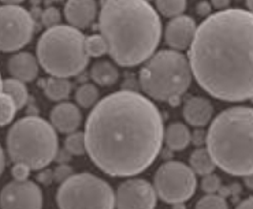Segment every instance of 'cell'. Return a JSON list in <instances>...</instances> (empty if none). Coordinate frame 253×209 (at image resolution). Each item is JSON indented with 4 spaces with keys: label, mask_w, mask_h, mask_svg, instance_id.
I'll return each instance as SVG.
<instances>
[{
    "label": "cell",
    "mask_w": 253,
    "mask_h": 209,
    "mask_svg": "<svg viewBox=\"0 0 253 209\" xmlns=\"http://www.w3.org/2000/svg\"><path fill=\"white\" fill-rule=\"evenodd\" d=\"M163 116L151 100L119 90L97 101L85 123V148L97 168L112 178L141 174L163 146Z\"/></svg>",
    "instance_id": "1"
},
{
    "label": "cell",
    "mask_w": 253,
    "mask_h": 209,
    "mask_svg": "<svg viewBox=\"0 0 253 209\" xmlns=\"http://www.w3.org/2000/svg\"><path fill=\"white\" fill-rule=\"evenodd\" d=\"M189 63L199 86L227 103L253 100V12L226 8L196 28Z\"/></svg>",
    "instance_id": "2"
},
{
    "label": "cell",
    "mask_w": 253,
    "mask_h": 209,
    "mask_svg": "<svg viewBox=\"0 0 253 209\" xmlns=\"http://www.w3.org/2000/svg\"><path fill=\"white\" fill-rule=\"evenodd\" d=\"M99 29L108 55L122 67L144 63L162 39L159 14L147 0H103Z\"/></svg>",
    "instance_id": "3"
},
{
    "label": "cell",
    "mask_w": 253,
    "mask_h": 209,
    "mask_svg": "<svg viewBox=\"0 0 253 209\" xmlns=\"http://www.w3.org/2000/svg\"><path fill=\"white\" fill-rule=\"evenodd\" d=\"M207 151L216 167L233 176L253 174V108L222 111L206 134Z\"/></svg>",
    "instance_id": "4"
},
{
    "label": "cell",
    "mask_w": 253,
    "mask_h": 209,
    "mask_svg": "<svg viewBox=\"0 0 253 209\" xmlns=\"http://www.w3.org/2000/svg\"><path fill=\"white\" fill-rule=\"evenodd\" d=\"M188 56L175 49H162L144 62L140 70V85L148 97L178 104L192 84Z\"/></svg>",
    "instance_id": "5"
},
{
    "label": "cell",
    "mask_w": 253,
    "mask_h": 209,
    "mask_svg": "<svg viewBox=\"0 0 253 209\" xmlns=\"http://www.w3.org/2000/svg\"><path fill=\"white\" fill-rule=\"evenodd\" d=\"M85 37L71 25H56L40 36L36 46L37 60L52 77L70 78L83 73L89 64Z\"/></svg>",
    "instance_id": "6"
},
{
    "label": "cell",
    "mask_w": 253,
    "mask_h": 209,
    "mask_svg": "<svg viewBox=\"0 0 253 209\" xmlns=\"http://www.w3.org/2000/svg\"><path fill=\"white\" fill-rule=\"evenodd\" d=\"M58 134L51 122L40 116H25L7 134V152L14 163H24L32 171H42L56 159Z\"/></svg>",
    "instance_id": "7"
},
{
    "label": "cell",
    "mask_w": 253,
    "mask_h": 209,
    "mask_svg": "<svg viewBox=\"0 0 253 209\" xmlns=\"http://www.w3.org/2000/svg\"><path fill=\"white\" fill-rule=\"evenodd\" d=\"M59 208H115V193L106 180L84 172L62 182L56 193Z\"/></svg>",
    "instance_id": "8"
},
{
    "label": "cell",
    "mask_w": 253,
    "mask_h": 209,
    "mask_svg": "<svg viewBox=\"0 0 253 209\" xmlns=\"http://www.w3.org/2000/svg\"><path fill=\"white\" fill-rule=\"evenodd\" d=\"M197 187L196 174L181 162H166L160 166L155 178L153 189L156 196L166 204H185L193 197Z\"/></svg>",
    "instance_id": "9"
},
{
    "label": "cell",
    "mask_w": 253,
    "mask_h": 209,
    "mask_svg": "<svg viewBox=\"0 0 253 209\" xmlns=\"http://www.w3.org/2000/svg\"><path fill=\"white\" fill-rule=\"evenodd\" d=\"M35 33V21L18 4L0 6V52H17L28 45Z\"/></svg>",
    "instance_id": "10"
},
{
    "label": "cell",
    "mask_w": 253,
    "mask_h": 209,
    "mask_svg": "<svg viewBox=\"0 0 253 209\" xmlns=\"http://www.w3.org/2000/svg\"><path fill=\"white\" fill-rule=\"evenodd\" d=\"M158 196L153 186L145 179L133 178L121 183L115 193V207L121 209H152Z\"/></svg>",
    "instance_id": "11"
},
{
    "label": "cell",
    "mask_w": 253,
    "mask_h": 209,
    "mask_svg": "<svg viewBox=\"0 0 253 209\" xmlns=\"http://www.w3.org/2000/svg\"><path fill=\"white\" fill-rule=\"evenodd\" d=\"M44 198L40 187L35 182L15 180L10 182L0 192V208H42Z\"/></svg>",
    "instance_id": "12"
},
{
    "label": "cell",
    "mask_w": 253,
    "mask_h": 209,
    "mask_svg": "<svg viewBox=\"0 0 253 209\" xmlns=\"http://www.w3.org/2000/svg\"><path fill=\"white\" fill-rule=\"evenodd\" d=\"M196 22L193 18L188 15H178L171 18V21L167 23L165 30V41L171 49L175 51H185L189 49V46L193 41L194 33H196Z\"/></svg>",
    "instance_id": "13"
},
{
    "label": "cell",
    "mask_w": 253,
    "mask_h": 209,
    "mask_svg": "<svg viewBox=\"0 0 253 209\" xmlns=\"http://www.w3.org/2000/svg\"><path fill=\"white\" fill-rule=\"evenodd\" d=\"M96 0H67L65 4V18L69 25L77 29H88L97 17Z\"/></svg>",
    "instance_id": "14"
},
{
    "label": "cell",
    "mask_w": 253,
    "mask_h": 209,
    "mask_svg": "<svg viewBox=\"0 0 253 209\" xmlns=\"http://www.w3.org/2000/svg\"><path fill=\"white\" fill-rule=\"evenodd\" d=\"M51 125L56 131L62 134H70L73 131H77L83 116H81V111L73 103H67V101H60L59 104L55 105L53 110L51 111Z\"/></svg>",
    "instance_id": "15"
},
{
    "label": "cell",
    "mask_w": 253,
    "mask_h": 209,
    "mask_svg": "<svg viewBox=\"0 0 253 209\" xmlns=\"http://www.w3.org/2000/svg\"><path fill=\"white\" fill-rule=\"evenodd\" d=\"M185 121L193 127H204L211 122L213 116V105L204 97H190L183 104L182 110Z\"/></svg>",
    "instance_id": "16"
},
{
    "label": "cell",
    "mask_w": 253,
    "mask_h": 209,
    "mask_svg": "<svg viewBox=\"0 0 253 209\" xmlns=\"http://www.w3.org/2000/svg\"><path fill=\"white\" fill-rule=\"evenodd\" d=\"M8 73L24 82L35 81L39 74V60L29 52H18L8 60Z\"/></svg>",
    "instance_id": "17"
},
{
    "label": "cell",
    "mask_w": 253,
    "mask_h": 209,
    "mask_svg": "<svg viewBox=\"0 0 253 209\" xmlns=\"http://www.w3.org/2000/svg\"><path fill=\"white\" fill-rule=\"evenodd\" d=\"M192 141V134L186 125L175 122L169 125L163 131V142L171 151H183Z\"/></svg>",
    "instance_id": "18"
},
{
    "label": "cell",
    "mask_w": 253,
    "mask_h": 209,
    "mask_svg": "<svg viewBox=\"0 0 253 209\" xmlns=\"http://www.w3.org/2000/svg\"><path fill=\"white\" fill-rule=\"evenodd\" d=\"M90 78L93 80L96 85L100 86H111L118 81L119 73L118 69L107 60H101L92 66L90 69Z\"/></svg>",
    "instance_id": "19"
},
{
    "label": "cell",
    "mask_w": 253,
    "mask_h": 209,
    "mask_svg": "<svg viewBox=\"0 0 253 209\" xmlns=\"http://www.w3.org/2000/svg\"><path fill=\"white\" fill-rule=\"evenodd\" d=\"M44 92L51 101H55V103L66 101L71 93V82L69 81V78L51 76L45 81Z\"/></svg>",
    "instance_id": "20"
},
{
    "label": "cell",
    "mask_w": 253,
    "mask_h": 209,
    "mask_svg": "<svg viewBox=\"0 0 253 209\" xmlns=\"http://www.w3.org/2000/svg\"><path fill=\"white\" fill-rule=\"evenodd\" d=\"M189 164H190V168L194 171V174L200 175V176L211 174L216 168V164L210 155V152L207 151V148L196 149L189 157Z\"/></svg>",
    "instance_id": "21"
},
{
    "label": "cell",
    "mask_w": 253,
    "mask_h": 209,
    "mask_svg": "<svg viewBox=\"0 0 253 209\" xmlns=\"http://www.w3.org/2000/svg\"><path fill=\"white\" fill-rule=\"evenodd\" d=\"M1 92L7 93L17 105L18 110L24 108L25 104L28 103V99H29V93H28V89L25 86V82L21 81V80H17V78H7L1 84Z\"/></svg>",
    "instance_id": "22"
},
{
    "label": "cell",
    "mask_w": 253,
    "mask_h": 209,
    "mask_svg": "<svg viewBox=\"0 0 253 209\" xmlns=\"http://www.w3.org/2000/svg\"><path fill=\"white\" fill-rule=\"evenodd\" d=\"M100 97L99 89L93 84H84L76 90L77 104L83 108H92Z\"/></svg>",
    "instance_id": "23"
},
{
    "label": "cell",
    "mask_w": 253,
    "mask_h": 209,
    "mask_svg": "<svg viewBox=\"0 0 253 209\" xmlns=\"http://www.w3.org/2000/svg\"><path fill=\"white\" fill-rule=\"evenodd\" d=\"M155 1H156L158 11L163 17L170 18V19L182 15L188 6V0H155Z\"/></svg>",
    "instance_id": "24"
},
{
    "label": "cell",
    "mask_w": 253,
    "mask_h": 209,
    "mask_svg": "<svg viewBox=\"0 0 253 209\" xmlns=\"http://www.w3.org/2000/svg\"><path fill=\"white\" fill-rule=\"evenodd\" d=\"M85 52L89 58H101L103 55L108 53V46L101 35H92L85 37Z\"/></svg>",
    "instance_id": "25"
},
{
    "label": "cell",
    "mask_w": 253,
    "mask_h": 209,
    "mask_svg": "<svg viewBox=\"0 0 253 209\" xmlns=\"http://www.w3.org/2000/svg\"><path fill=\"white\" fill-rule=\"evenodd\" d=\"M17 105L7 93L0 90V126H7L11 123L17 114Z\"/></svg>",
    "instance_id": "26"
},
{
    "label": "cell",
    "mask_w": 253,
    "mask_h": 209,
    "mask_svg": "<svg viewBox=\"0 0 253 209\" xmlns=\"http://www.w3.org/2000/svg\"><path fill=\"white\" fill-rule=\"evenodd\" d=\"M65 149L71 156H83L86 153L85 148V135L80 131H73L65 139Z\"/></svg>",
    "instance_id": "27"
},
{
    "label": "cell",
    "mask_w": 253,
    "mask_h": 209,
    "mask_svg": "<svg viewBox=\"0 0 253 209\" xmlns=\"http://www.w3.org/2000/svg\"><path fill=\"white\" fill-rule=\"evenodd\" d=\"M197 209H226L229 208V204L226 201V198L219 196L216 193H207V196L201 197L197 204Z\"/></svg>",
    "instance_id": "28"
},
{
    "label": "cell",
    "mask_w": 253,
    "mask_h": 209,
    "mask_svg": "<svg viewBox=\"0 0 253 209\" xmlns=\"http://www.w3.org/2000/svg\"><path fill=\"white\" fill-rule=\"evenodd\" d=\"M220 178L213 172L203 176L201 180V190L206 193H216L220 190Z\"/></svg>",
    "instance_id": "29"
},
{
    "label": "cell",
    "mask_w": 253,
    "mask_h": 209,
    "mask_svg": "<svg viewBox=\"0 0 253 209\" xmlns=\"http://www.w3.org/2000/svg\"><path fill=\"white\" fill-rule=\"evenodd\" d=\"M42 19L45 28H52V26L59 25L60 19H62V14L56 7H48L47 10L42 12Z\"/></svg>",
    "instance_id": "30"
},
{
    "label": "cell",
    "mask_w": 253,
    "mask_h": 209,
    "mask_svg": "<svg viewBox=\"0 0 253 209\" xmlns=\"http://www.w3.org/2000/svg\"><path fill=\"white\" fill-rule=\"evenodd\" d=\"M30 171L32 169L26 164H24V163H15L11 169L12 178L15 180H26L29 178Z\"/></svg>",
    "instance_id": "31"
},
{
    "label": "cell",
    "mask_w": 253,
    "mask_h": 209,
    "mask_svg": "<svg viewBox=\"0 0 253 209\" xmlns=\"http://www.w3.org/2000/svg\"><path fill=\"white\" fill-rule=\"evenodd\" d=\"M52 175L56 182L62 183V182H65L67 178H70L71 175H73V169L67 164H60V166H58V168L55 169V172Z\"/></svg>",
    "instance_id": "32"
},
{
    "label": "cell",
    "mask_w": 253,
    "mask_h": 209,
    "mask_svg": "<svg viewBox=\"0 0 253 209\" xmlns=\"http://www.w3.org/2000/svg\"><path fill=\"white\" fill-rule=\"evenodd\" d=\"M212 11V6L206 1V0H203V1H199L197 3V6H196V12H197V15H200V17H208Z\"/></svg>",
    "instance_id": "33"
},
{
    "label": "cell",
    "mask_w": 253,
    "mask_h": 209,
    "mask_svg": "<svg viewBox=\"0 0 253 209\" xmlns=\"http://www.w3.org/2000/svg\"><path fill=\"white\" fill-rule=\"evenodd\" d=\"M231 0H211V6L216 10H226L229 8Z\"/></svg>",
    "instance_id": "34"
},
{
    "label": "cell",
    "mask_w": 253,
    "mask_h": 209,
    "mask_svg": "<svg viewBox=\"0 0 253 209\" xmlns=\"http://www.w3.org/2000/svg\"><path fill=\"white\" fill-rule=\"evenodd\" d=\"M192 139H193L194 145H201V144L206 142V134L203 133V131H200V130H197V131L192 135Z\"/></svg>",
    "instance_id": "35"
},
{
    "label": "cell",
    "mask_w": 253,
    "mask_h": 209,
    "mask_svg": "<svg viewBox=\"0 0 253 209\" xmlns=\"http://www.w3.org/2000/svg\"><path fill=\"white\" fill-rule=\"evenodd\" d=\"M237 208L240 209H253V197H248L245 198L244 201L238 204V207Z\"/></svg>",
    "instance_id": "36"
},
{
    "label": "cell",
    "mask_w": 253,
    "mask_h": 209,
    "mask_svg": "<svg viewBox=\"0 0 253 209\" xmlns=\"http://www.w3.org/2000/svg\"><path fill=\"white\" fill-rule=\"evenodd\" d=\"M4 167H6V156H4V151H3V148L0 146V175L3 174Z\"/></svg>",
    "instance_id": "37"
},
{
    "label": "cell",
    "mask_w": 253,
    "mask_h": 209,
    "mask_svg": "<svg viewBox=\"0 0 253 209\" xmlns=\"http://www.w3.org/2000/svg\"><path fill=\"white\" fill-rule=\"evenodd\" d=\"M39 179L47 183V182H49V180L52 179V172H51V171H45V172H42V175H39Z\"/></svg>",
    "instance_id": "38"
},
{
    "label": "cell",
    "mask_w": 253,
    "mask_h": 209,
    "mask_svg": "<svg viewBox=\"0 0 253 209\" xmlns=\"http://www.w3.org/2000/svg\"><path fill=\"white\" fill-rule=\"evenodd\" d=\"M244 182H245V185L249 190H253V174L244 176Z\"/></svg>",
    "instance_id": "39"
},
{
    "label": "cell",
    "mask_w": 253,
    "mask_h": 209,
    "mask_svg": "<svg viewBox=\"0 0 253 209\" xmlns=\"http://www.w3.org/2000/svg\"><path fill=\"white\" fill-rule=\"evenodd\" d=\"M1 3H4V4H19V3H22L25 0H0Z\"/></svg>",
    "instance_id": "40"
},
{
    "label": "cell",
    "mask_w": 253,
    "mask_h": 209,
    "mask_svg": "<svg viewBox=\"0 0 253 209\" xmlns=\"http://www.w3.org/2000/svg\"><path fill=\"white\" fill-rule=\"evenodd\" d=\"M247 7L249 11L253 12V0H247Z\"/></svg>",
    "instance_id": "41"
},
{
    "label": "cell",
    "mask_w": 253,
    "mask_h": 209,
    "mask_svg": "<svg viewBox=\"0 0 253 209\" xmlns=\"http://www.w3.org/2000/svg\"><path fill=\"white\" fill-rule=\"evenodd\" d=\"M1 84H3V80H1V76H0V90H1Z\"/></svg>",
    "instance_id": "42"
},
{
    "label": "cell",
    "mask_w": 253,
    "mask_h": 209,
    "mask_svg": "<svg viewBox=\"0 0 253 209\" xmlns=\"http://www.w3.org/2000/svg\"><path fill=\"white\" fill-rule=\"evenodd\" d=\"M53 1H62V0H53Z\"/></svg>",
    "instance_id": "43"
},
{
    "label": "cell",
    "mask_w": 253,
    "mask_h": 209,
    "mask_svg": "<svg viewBox=\"0 0 253 209\" xmlns=\"http://www.w3.org/2000/svg\"><path fill=\"white\" fill-rule=\"evenodd\" d=\"M147 1H151V0H147Z\"/></svg>",
    "instance_id": "44"
}]
</instances>
